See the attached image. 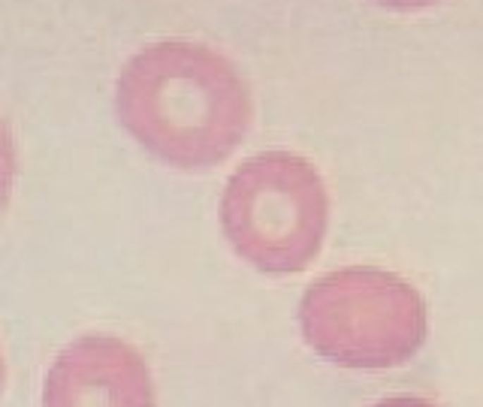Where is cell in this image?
<instances>
[{
    "mask_svg": "<svg viewBox=\"0 0 483 407\" xmlns=\"http://www.w3.org/2000/svg\"><path fill=\"white\" fill-rule=\"evenodd\" d=\"M115 109L148 154L188 173L224 163L254 118L242 73L221 51L185 39L139 49L118 73Z\"/></svg>",
    "mask_w": 483,
    "mask_h": 407,
    "instance_id": "1",
    "label": "cell"
},
{
    "mask_svg": "<svg viewBox=\"0 0 483 407\" xmlns=\"http://www.w3.org/2000/svg\"><path fill=\"white\" fill-rule=\"evenodd\" d=\"M299 329L320 359L378 371L405 365L420 353L429 314L420 290L405 277L374 265H348L305 290Z\"/></svg>",
    "mask_w": 483,
    "mask_h": 407,
    "instance_id": "2",
    "label": "cell"
},
{
    "mask_svg": "<svg viewBox=\"0 0 483 407\" xmlns=\"http://www.w3.org/2000/svg\"><path fill=\"white\" fill-rule=\"evenodd\" d=\"M326 227V184L314 163L299 154H257L224 187L221 230L230 248L257 272H305L324 248Z\"/></svg>",
    "mask_w": 483,
    "mask_h": 407,
    "instance_id": "3",
    "label": "cell"
},
{
    "mask_svg": "<svg viewBox=\"0 0 483 407\" xmlns=\"http://www.w3.org/2000/svg\"><path fill=\"white\" fill-rule=\"evenodd\" d=\"M42 407H157L154 380L133 344L88 332L63 347L42 383Z\"/></svg>",
    "mask_w": 483,
    "mask_h": 407,
    "instance_id": "4",
    "label": "cell"
},
{
    "mask_svg": "<svg viewBox=\"0 0 483 407\" xmlns=\"http://www.w3.org/2000/svg\"><path fill=\"white\" fill-rule=\"evenodd\" d=\"M16 173H18L16 139H13V133H9V127H6L4 121H0V211L6 208L9 194H13Z\"/></svg>",
    "mask_w": 483,
    "mask_h": 407,
    "instance_id": "5",
    "label": "cell"
},
{
    "mask_svg": "<svg viewBox=\"0 0 483 407\" xmlns=\"http://www.w3.org/2000/svg\"><path fill=\"white\" fill-rule=\"evenodd\" d=\"M372 407H438V404L426 401V399H414V395H393V399H384Z\"/></svg>",
    "mask_w": 483,
    "mask_h": 407,
    "instance_id": "6",
    "label": "cell"
},
{
    "mask_svg": "<svg viewBox=\"0 0 483 407\" xmlns=\"http://www.w3.org/2000/svg\"><path fill=\"white\" fill-rule=\"evenodd\" d=\"M374 4L390 6V9H402V13H408V9H423V6H432V4H438V0H374Z\"/></svg>",
    "mask_w": 483,
    "mask_h": 407,
    "instance_id": "7",
    "label": "cell"
},
{
    "mask_svg": "<svg viewBox=\"0 0 483 407\" xmlns=\"http://www.w3.org/2000/svg\"><path fill=\"white\" fill-rule=\"evenodd\" d=\"M4 377H6V368H4V353H0V389H4Z\"/></svg>",
    "mask_w": 483,
    "mask_h": 407,
    "instance_id": "8",
    "label": "cell"
}]
</instances>
